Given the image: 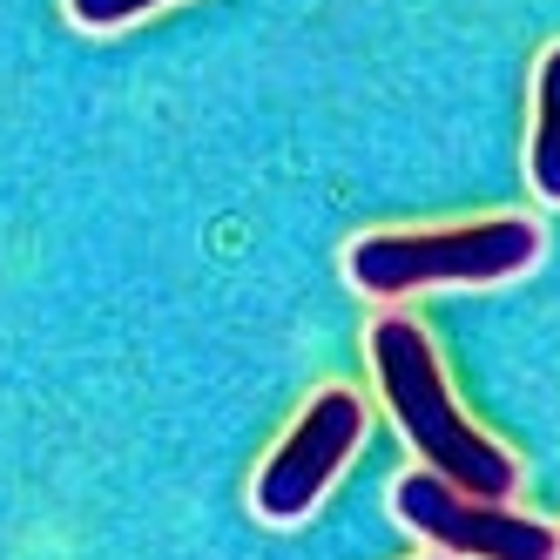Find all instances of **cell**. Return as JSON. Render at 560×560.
<instances>
[{"label":"cell","instance_id":"cell-1","mask_svg":"<svg viewBox=\"0 0 560 560\" xmlns=\"http://www.w3.org/2000/svg\"><path fill=\"white\" fill-rule=\"evenodd\" d=\"M365 351H372V378L385 392V406L406 432V446L419 453L425 472L453 479L459 493H479V500H513L520 493V459L500 446L493 432H479L459 398L446 385V365H439V351L425 338L419 317H378L365 331Z\"/></svg>","mask_w":560,"mask_h":560},{"label":"cell","instance_id":"cell-2","mask_svg":"<svg viewBox=\"0 0 560 560\" xmlns=\"http://www.w3.org/2000/svg\"><path fill=\"white\" fill-rule=\"evenodd\" d=\"M540 264V223L534 217H472V223H432V230H365L345 250L351 291L378 304L446 284H506Z\"/></svg>","mask_w":560,"mask_h":560},{"label":"cell","instance_id":"cell-3","mask_svg":"<svg viewBox=\"0 0 560 560\" xmlns=\"http://www.w3.org/2000/svg\"><path fill=\"white\" fill-rule=\"evenodd\" d=\"M365 446V398L331 385L304 398V412L291 419V432L270 446V459L250 479V506L270 527H298L311 520V506L338 487V472L351 466V453Z\"/></svg>","mask_w":560,"mask_h":560},{"label":"cell","instance_id":"cell-4","mask_svg":"<svg viewBox=\"0 0 560 560\" xmlns=\"http://www.w3.org/2000/svg\"><path fill=\"white\" fill-rule=\"evenodd\" d=\"M392 513L406 520L425 547L459 553V560H560V534L547 520L520 513L506 500L459 493L453 479H439L425 466L392 479Z\"/></svg>","mask_w":560,"mask_h":560},{"label":"cell","instance_id":"cell-5","mask_svg":"<svg viewBox=\"0 0 560 560\" xmlns=\"http://www.w3.org/2000/svg\"><path fill=\"white\" fill-rule=\"evenodd\" d=\"M527 176L540 203H560V42L534 68V136H527Z\"/></svg>","mask_w":560,"mask_h":560},{"label":"cell","instance_id":"cell-6","mask_svg":"<svg viewBox=\"0 0 560 560\" xmlns=\"http://www.w3.org/2000/svg\"><path fill=\"white\" fill-rule=\"evenodd\" d=\"M155 8H170V0H68V21L89 27V34H108V27H129Z\"/></svg>","mask_w":560,"mask_h":560}]
</instances>
